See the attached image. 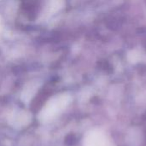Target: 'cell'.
<instances>
[{
	"label": "cell",
	"instance_id": "6da1fadb",
	"mask_svg": "<svg viewBox=\"0 0 146 146\" xmlns=\"http://www.w3.org/2000/svg\"><path fill=\"white\" fill-rule=\"evenodd\" d=\"M69 102L68 97L61 96L52 98L47 103L44 109L40 111L39 120L41 122H50L56 118L67 107Z\"/></svg>",
	"mask_w": 146,
	"mask_h": 146
},
{
	"label": "cell",
	"instance_id": "7a4b0ae2",
	"mask_svg": "<svg viewBox=\"0 0 146 146\" xmlns=\"http://www.w3.org/2000/svg\"><path fill=\"white\" fill-rule=\"evenodd\" d=\"M85 146H104V138L99 133H91L85 139Z\"/></svg>",
	"mask_w": 146,
	"mask_h": 146
}]
</instances>
